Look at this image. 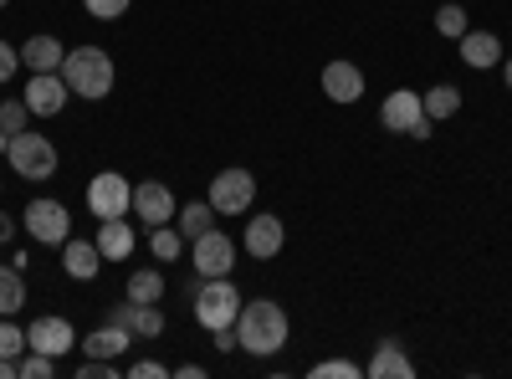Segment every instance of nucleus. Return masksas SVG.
Masks as SVG:
<instances>
[{
  "label": "nucleus",
  "instance_id": "nucleus-1",
  "mask_svg": "<svg viewBox=\"0 0 512 379\" xmlns=\"http://www.w3.org/2000/svg\"><path fill=\"white\" fill-rule=\"evenodd\" d=\"M287 333H292V323H287V308H282V303H272V298L241 303V313H236V339H241V349H246L251 359L282 354Z\"/></svg>",
  "mask_w": 512,
  "mask_h": 379
},
{
  "label": "nucleus",
  "instance_id": "nucleus-2",
  "mask_svg": "<svg viewBox=\"0 0 512 379\" xmlns=\"http://www.w3.org/2000/svg\"><path fill=\"white\" fill-rule=\"evenodd\" d=\"M62 82L72 88V98H88V103H103L118 82V67L103 47H72L62 57Z\"/></svg>",
  "mask_w": 512,
  "mask_h": 379
},
{
  "label": "nucleus",
  "instance_id": "nucleus-3",
  "mask_svg": "<svg viewBox=\"0 0 512 379\" xmlns=\"http://www.w3.org/2000/svg\"><path fill=\"white\" fill-rule=\"evenodd\" d=\"M236 313H241V292L231 277H200L195 287V323L205 333H216V328H236Z\"/></svg>",
  "mask_w": 512,
  "mask_h": 379
},
{
  "label": "nucleus",
  "instance_id": "nucleus-4",
  "mask_svg": "<svg viewBox=\"0 0 512 379\" xmlns=\"http://www.w3.org/2000/svg\"><path fill=\"white\" fill-rule=\"evenodd\" d=\"M6 159H11L16 180H31V185L52 180V175H57V164H62L57 144H52V139H41V134H11Z\"/></svg>",
  "mask_w": 512,
  "mask_h": 379
},
{
  "label": "nucleus",
  "instance_id": "nucleus-5",
  "mask_svg": "<svg viewBox=\"0 0 512 379\" xmlns=\"http://www.w3.org/2000/svg\"><path fill=\"white\" fill-rule=\"evenodd\" d=\"M88 210L98 221H123L134 216V185H128L118 170H103L88 180Z\"/></svg>",
  "mask_w": 512,
  "mask_h": 379
},
{
  "label": "nucleus",
  "instance_id": "nucleus-6",
  "mask_svg": "<svg viewBox=\"0 0 512 379\" xmlns=\"http://www.w3.org/2000/svg\"><path fill=\"white\" fill-rule=\"evenodd\" d=\"M21 231L41 246H62L72 236V216H67V205L62 200H31L21 210Z\"/></svg>",
  "mask_w": 512,
  "mask_h": 379
},
{
  "label": "nucleus",
  "instance_id": "nucleus-7",
  "mask_svg": "<svg viewBox=\"0 0 512 379\" xmlns=\"http://www.w3.org/2000/svg\"><path fill=\"white\" fill-rule=\"evenodd\" d=\"M210 205H216V216H246L251 200H256V175L241 170V164H231V170H221L216 180H210Z\"/></svg>",
  "mask_w": 512,
  "mask_h": 379
},
{
  "label": "nucleus",
  "instance_id": "nucleus-8",
  "mask_svg": "<svg viewBox=\"0 0 512 379\" xmlns=\"http://www.w3.org/2000/svg\"><path fill=\"white\" fill-rule=\"evenodd\" d=\"M190 246H195L190 257H195V272H200V277H231V267H236V241H231L221 226H210V231L195 236Z\"/></svg>",
  "mask_w": 512,
  "mask_h": 379
},
{
  "label": "nucleus",
  "instance_id": "nucleus-9",
  "mask_svg": "<svg viewBox=\"0 0 512 379\" xmlns=\"http://www.w3.org/2000/svg\"><path fill=\"white\" fill-rule=\"evenodd\" d=\"M26 108H31V118H57L62 108H67V98H72V88L62 82V72H31L26 77Z\"/></svg>",
  "mask_w": 512,
  "mask_h": 379
},
{
  "label": "nucleus",
  "instance_id": "nucleus-10",
  "mask_svg": "<svg viewBox=\"0 0 512 379\" xmlns=\"http://www.w3.org/2000/svg\"><path fill=\"white\" fill-rule=\"evenodd\" d=\"M134 216L154 231V226H169L175 221V190H169L164 180H144L134 185Z\"/></svg>",
  "mask_w": 512,
  "mask_h": 379
},
{
  "label": "nucleus",
  "instance_id": "nucleus-11",
  "mask_svg": "<svg viewBox=\"0 0 512 379\" xmlns=\"http://www.w3.org/2000/svg\"><path fill=\"white\" fill-rule=\"evenodd\" d=\"M420 118H425V103H420L415 88H395L379 103V129H390V134H410Z\"/></svg>",
  "mask_w": 512,
  "mask_h": 379
},
{
  "label": "nucleus",
  "instance_id": "nucleus-12",
  "mask_svg": "<svg viewBox=\"0 0 512 379\" xmlns=\"http://www.w3.org/2000/svg\"><path fill=\"white\" fill-rule=\"evenodd\" d=\"M26 344L36 349V354H52V359H62L67 349H77V328L67 323V318H36L31 328H26Z\"/></svg>",
  "mask_w": 512,
  "mask_h": 379
},
{
  "label": "nucleus",
  "instance_id": "nucleus-13",
  "mask_svg": "<svg viewBox=\"0 0 512 379\" xmlns=\"http://www.w3.org/2000/svg\"><path fill=\"white\" fill-rule=\"evenodd\" d=\"M241 246L251 251L256 262H272L277 251L287 246V231H282V221H277V216H267V210H262V216H251V221H246V231H241Z\"/></svg>",
  "mask_w": 512,
  "mask_h": 379
},
{
  "label": "nucleus",
  "instance_id": "nucleus-14",
  "mask_svg": "<svg viewBox=\"0 0 512 379\" xmlns=\"http://www.w3.org/2000/svg\"><path fill=\"white\" fill-rule=\"evenodd\" d=\"M323 98H333L338 108H349V103H359L364 98V72L354 67V62H328L323 67Z\"/></svg>",
  "mask_w": 512,
  "mask_h": 379
},
{
  "label": "nucleus",
  "instance_id": "nucleus-15",
  "mask_svg": "<svg viewBox=\"0 0 512 379\" xmlns=\"http://www.w3.org/2000/svg\"><path fill=\"white\" fill-rule=\"evenodd\" d=\"M62 267H67L72 282H93V277L103 272V251H98V241L67 236V241H62Z\"/></svg>",
  "mask_w": 512,
  "mask_h": 379
},
{
  "label": "nucleus",
  "instance_id": "nucleus-16",
  "mask_svg": "<svg viewBox=\"0 0 512 379\" xmlns=\"http://www.w3.org/2000/svg\"><path fill=\"white\" fill-rule=\"evenodd\" d=\"M364 374L369 379H415V359L395 339H384V344H374V359H369Z\"/></svg>",
  "mask_w": 512,
  "mask_h": 379
},
{
  "label": "nucleus",
  "instance_id": "nucleus-17",
  "mask_svg": "<svg viewBox=\"0 0 512 379\" xmlns=\"http://www.w3.org/2000/svg\"><path fill=\"white\" fill-rule=\"evenodd\" d=\"M62 57H67V47L57 36H47V31H36L31 41H21V67H31V72H62Z\"/></svg>",
  "mask_w": 512,
  "mask_h": 379
},
{
  "label": "nucleus",
  "instance_id": "nucleus-18",
  "mask_svg": "<svg viewBox=\"0 0 512 379\" xmlns=\"http://www.w3.org/2000/svg\"><path fill=\"white\" fill-rule=\"evenodd\" d=\"M128 349H134V328H118V323H103V328H93L88 339H82V354L88 359H118Z\"/></svg>",
  "mask_w": 512,
  "mask_h": 379
},
{
  "label": "nucleus",
  "instance_id": "nucleus-19",
  "mask_svg": "<svg viewBox=\"0 0 512 379\" xmlns=\"http://www.w3.org/2000/svg\"><path fill=\"white\" fill-rule=\"evenodd\" d=\"M461 62L472 67V72H492V67L502 62L497 31H466V36H461Z\"/></svg>",
  "mask_w": 512,
  "mask_h": 379
},
{
  "label": "nucleus",
  "instance_id": "nucleus-20",
  "mask_svg": "<svg viewBox=\"0 0 512 379\" xmlns=\"http://www.w3.org/2000/svg\"><path fill=\"white\" fill-rule=\"evenodd\" d=\"M98 251H103V262H128L134 257V226H128V216L123 221H98Z\"/></svg>",
  "mask_w": 512,
  "mask_h": 379
},
{
  "label": "nucleus",
  "instance_id": "nucleus-21",
  "mask_svg": "<svg viewBox=\"0 0 512 379\" xmlns=\"http://www.w3.org/2000/svg\"><path fill=\"white\" fill-rule=\"evenodd\" d=\"M26 308V272L11 262V267H0V318H16Z\"/></svg>",
  "mask_w": 512,
  "mask_h": 379
},
{
  "label": "nucleus",
  "instance_id": "nucleus-22",
  "mask_svg": "<svg viewBox=\"0 0 512 379\" xmlns=\"http://www.w3.org/2000/svg\"><path fill=\"white\" fill-rule=\"evenodd\" d=\"M420 103H425V118H431V123H441V118H456V113H461V93L451 88V82H436L431 93H420Z\"/></svg>",
  "mask_w": 512,
  "mask_h": 379
},
{
  "label": "nucleus",
  "instance_id": "nucleus-23",
  "mask_svg": "<svg viewBox=\"0 0 512 379\" xmlns=\"http://www.w3.org/2000/svg\"><path fill=\"white\" fill-rule=\"evenodd\" d=\"M128 303H164V272L139 267L134 277H128Z\"/></svg>",
  "mask_w": 512,
  "mask_h": 379
},
{
  "label": "nucleus",
  "instance_id": "nucleus-24",
  "mask_svg": "<svg viewBox=\"0 0 512 379\" xmlns=\"http://www.w3.org/2000/svg\"><path fill=\"white\" fill-rule=\"evenodd\" d=\"M175 226H180V236H185V241L205 236L210 226H216V205H210V200H190V205L180 210V221H175Z\"/></svg>",
  "mask_w": 512,
  "mask_h": 379
},
{
  "label": "nucleus",
  "instance_id": "nucleus-25",
  "mask_svg": "<svg viewBox=\"0 0 512 379\" xmlns=\"http://www.w3.org/2000/svg\"><path fill=\"white\" fill-rule=\"evenodd\" d=\"M149 251H154V262H180V257H185L180 226H154V231H149Z\"/></svg>",
  "mask_w": 512,
  "mask_h": 379
},
{
  "label": "nucleus",
  "instance_id": "nucleus-26",
  "mask_svg": "<svg viewBox=\"0 0 512 379\" xmlns=\"http://www.w3.org/2000/svg\"><path fill=\"white\" fill-rule=\"evenodd\" d=\"M436 31L446 41H461L466 31H472V16H466V6H456V0H446V6L436 11Z\"/></svg>",
  "mask_w": 512,
  "mask_h": 379
},
{
  "label": "nucleus",
  "instance_id": "nucleus-27",
  "mask_svg": "<svg viewBox=\"0 0 512 379\" xmlns=\"http://www.w3.org/2000/svg\"><path fill=\"white\" fill-rule=\"evenodd\" d=\"M164 333V308L159 303H134V339H159Z\"/></svg>",
  "mask_w": 512,
  "mask_h": 379
},
{
  "label": "nucleus",
  "instance_id": "nucleus-28",
  "mask_svg": "<svg viewBox=\"0 0 512 379\" xmlns=\"http://www.w3.org/2000/svg\"><path fill=\"white\" fill-rule=\"evenodd\" d=\"M26 123H31L26 98H6V103H0V129H6V134H26Z\"/></svg>",
  "mask_w": 512,
  "mask_h": 379
},
{
  "label": "nucleus",
  "instance_id": "nucleus-29",
  "mask_svg": "<svg viewBox=\"0 0 512 379\" xmlns=\"http://www.w3.org/2000/svg\"><path fill=\"white\" fill-rule=\"evenodd\" d=\"M31 344H26V328H16L11 318H0V359H21Z\"/></svg>",
  "mask_w": 512,
  "mask_h": 379
},
{
  "label": "nucleus",
  "instance_id": "nucleus-30",
  "mask_svg": "<svg viewBox=\"0 0 512 379\" xmlns=\"http://www.w3.org/2000/svg\"><path fill=\"white\" fill-rule=\"evenodd\" d=\"M52 374H57V359L52 354H36V349L21 354V379H52Z\"/></svg>",
  "mask_w": 512,
  "mask_h": 379
},
{
  "label": "nucleus",
  "instance_id": "nucleus-31",
  "mask_svg": "<svg viewBox=\"0 0 512 379\" xmlns=\"http://www.w3.org/2000/svg\"><path fill=\"white\" fill-rule=\"evenodd\" d=\"M364 369L354 364V359H323V364H313V379H359Z\"/></svg>",
  "mask_w": 512,
  "mask_h": 379
},
{
  "label": "nucleus",
  "instance_id": "nucleus-32",
  "mask_svg": "<svg viewBox=\"0 0 512 379\" xmlns=\"http://www.w3.org/2000/svg\"><path fill=\"white\" fill-rule=\"evenodd\" d=\"M82 6H88L93 21H118V16H128V6H134V0H82Z\"/></svg>",
  "mask_w": 512,
  "mask_h": 379
},
{
  "label": "nucleus",
  "instance_id": "nucleus-33",
  "mask_svg": "<svg viewBox=\"0 0 512 379\" xmlns=\"http://www.w3.org/2000/svg\"><path fill=\"white\" fill-rule=\"evenodd\" d=\"M77 379H118V364L113 359H82L77 364Z\"/></svg>",
  "mask_w": 512,
  "mask_h": 379
},
{
  "label": "nucleus",
  "instance_id": "nucleus-34",
  "mask_svg": "<svg viewBox=\"0 0 512 379\" xmlns=\"http://www.w3.org/2000/svg\"><path fill=\"white\" fill-rule=\"evenodd\" d=\"M128 379H169V369L159 359H134L128 364Z\"/></svg>",
  "mask_w": 512,
  "mask_h": 379
},
{
  "label": "nucleus",
  "instance_id": "nucleus-35",
  "mask_svg": "<svg viewBox=\"0 0 512 379\" xmlns=\"http://www.w3.org/2000/svg\"><path fill=\"white\" fill-rule=\"evenodd\" d=\"M16 67H21V47L11 52V41H0V88H6V82L16 77Z\"/></svg>",
  "mask_w": 512,
  "mask_h": 379
},
{
  "label": "nucleus",
  "instance_id": "nucleus-36",
  "mask_svg": "<svg viewBox=\"0 0 512 379\" xmlns=\"http://www.w3.org/2000/svg\"><path fill=\"white\" fill-rule=\"evenodd\" d=\"M108 323H118V328H134V303H113V308H108Z\"/></svg>",
  "mask_w": 512,
  "mask_h": 379
},
{
  "label": "nucleus",
  "instance_id": "nucleus-37",
  "mask_svg": "<svg viewBox=\"0 0 512 379\" xmlns=\"http://www.w3.org/2000/svg\"><path fill=\"white\" fill-rule=\"evenodd\" d=\"M216 349H221V354L241 349V339H236V328H216Z\"/></svg>",
  "mask_w": 512,
  "mask_h": 379
},
{
  "label": "nucleus",
  "instance_id": "nucleus-38",
  "mask_svg": "<svg viewBox=\"0 0 512 379\" xmlns=\"http://www.w3.org/2000/svg\"><path fill=\"white\" fill-rule=\"evenodd\" d=\"M16 226H21V221H11V216H6V210H0V246H6V241L16 236Z\"/></svg>",
  "mask_w": 512,
  "mask_h": 379
},
{
  "label": "nucleus",
  "instance_id": "nucleus-39",
  "mask_svg": "<svg viewBox=\"0 0 512 379\" xmlns=\"http://www.w3.org/2000/svg\"><path fill=\"white\" fill-rule=\"evenodd\" d=\"M0 379H21V359H0Z\"/></svg>",
  "mask_w": 512,
  "mask_h": 379
},
{
  "label": "nucleus",
  "instance_id": "nucleus-40",
  "mask_svg": "<svg viewBox=\"0 0 512 379\" xmlns=\"http://www.w3.org/2000/svg\"><path fill=\"white\" fill-rule=\"evenodd\" d=\"M175 374H180V379H205V369H200V364H180Z\"/></svg>",
  "mask_w": 512,
  "mask_h": 379
},
{
  "label": "nucleus",
  "instance_id": "nucleus-41",
  "mask_svg": "<svg viewBox=\"0 0 512 379\" xmlns=\"http://www.w3.org/2000/svg\"><path fill=\"white\" fill-rule=\"evenodd\" d=\"M502 82H507V88H512V57L502 62Z\"/></svg>",
  "mask_w": 512,
  "mask_h": 379
},
{
  "label": "nucleus",
  "instance_id": "nucleus-42",
  "mask_svg": "<svg viewBox=\"0 0 512 379\" xmlns=\"http://www.w3.org/2000/svg\"><path fill=\"white\" fill-rule=\"evenodd\" d=\"M6 144H11V134H6V129H0V154H6Z\"/></svg>",
  "mask_w": 512,
  "mask_h": 379
},
{
  "label": "nucleus",
  "instance_id": "nucleus-43",
  "mask_svg": "<svg viewBox=\"0 0 512 379\" xmlns=\"http://www.w3.org/2000/svg\"><path fill=\"white\" fill-rule=\"evenodd\" d=\"M0 6H11V0H0Z\"/></svg>",
  "mask_w": 512,
  "mask_h": 379
}]
</instances>
